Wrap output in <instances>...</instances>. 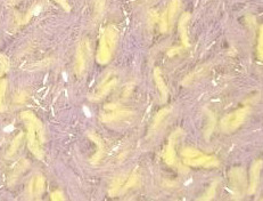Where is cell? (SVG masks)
<instances>
[{"label": "cell", "mask_w": 263, "mask_h": 201, "mask_svg": "<svg viewBox=\"0 0 263 201\" xmlns=\"http://www.w3.org/2000/svg\"><path fill=\"white\" fill-rule=\"evenodd\" d=\"M117 36H119V33L114 27H108L106 30H104L99 41L97 56H96L98 63L105 64L112 59L113 52L115 49L117 42Z\"/></svg>", "instance_id": "cell-1"}, {"label": "cell", "mask_w": 263, "mask_h": 201, "mask_svg": "<svg viewBox=\"0 0 263 201\" xmlns=\"http://www.w3.org/2000/svg\"><path fill=\"white\" fill-rule=\"evenodd\" d=\"M183 163L194 167H217L219 160L214 156L202 154L194 147H187L182 151Z\"/></svg>", "instance_id": "cell-2"}, {"label": "cell", "mask_w": 263, "mask_h": 201, "mask_svg": "<svg viewBox=\"0 0 263 201\" xmlns=\"http://www.w3.org/2000/svg\"><path fill=\"white\" fill-rule=\"evenodd\" d=\"M248 115V109L243 108L235 112L229 113V115L223 118L221 121V127L225 132H234L237 129L240 125L243 124Z\"/></svg>", "instance_id": "cell-3"}, {"label": "cell", "mask_w": 263, "mask_h": 201, "mask_svg": "<svg viewBox=\"0 0 263 201\" xmlns=\"http://www.w3.org/2000/svg\"><path fill=\"white\" fill-rule=\"evenodd\" d=\"M133 115L130 111L124 110V109L120 108L119 106H114V104H109L105 109L104 113L102 115V120L105 122H112V121H117L128 118L129 116Z\"/></svg>", "instance_id": "cell-4"}, {"label": "cell", "mask_w": 263, "mask_h": 201, "mask_svg": "<svg viewBox=\"0 0 263 201\" xmlns=\"http://www.w3.org/2000/svg\"><path fill=\"white\" fill-rule=\"evenodd\" d=\"M116 82L117 79L115 77L108 76L106 79H105V81L102 82V85L98 87V89L95 91L94 95L90 96V99L93 100V102H98V100L103 99L105 96H107L111 93V90L116 86Z\"/></svg>", "instance_id": "cell-5"}, {"label": "cell", "mask_w": 263, "mask_h": 201, "mask_svg": "<svg viewBox=\"0 0 263 201\" xmlns=\"http://www.w3.org/2000/svg\"><path fill=\"white\" fill-rule=\"evenodd\" d=\"M179 134L180 132H174L172 135H171L169 138V144L166 146L164 154H163V158L165 160L166 164H169L170 166H174L177 164V156H175V143H177V139L179 137Z\"/></svg>", "instance_id": "cell-6"}, {"label": "cell", "mask_w": 263, "mask_h": 201, "mask_svg": "<svg viewBox=\"0 0 263 201\" xmlns=\"http://www.w3.org/2000/svg\"><path fill=\"white\" fill-rule=\"evenodd\" d=\"M230 182L232 189H235L238 193H242L246 185L245 174L242 168H235L230 172Z\"/></svg>", "instance_id": "cell-7"}, {"label": "cell", "mask_w": 263, "mask_h": 201, "mask_svg": "<svg viewBox=\"0 0 263 201\" xmlns=\"http://www.w3.org/2000/svg\"><path fill=\"white\" fill-rule=\"evenodd\" d=\"M262 168V161H256L255 164L252 166L251 172H249V193H254V191L256 190L257 183H258V177H260V172Z\"/></svg>", "instance_id": "cell-8"}, {"label": "cell", "mask_w": 263, "mask_h": 201, "mask_svg": "<svg viewBox=\"0 0 263 201\" xmlns=\"http://www.w3.org/2000/svg\"><path fill=\"white\" fill-rule=\"evenodd\" d=\"M179 10H180V0H171L170 5L168 7V12L165 13L169 27H171V25L173 24L175 16H177Z\"/></svg>", "instance_id": "cell-9"}, {"label": "cell", "mask_w": 263, "mask_h": 201, "mask_svg": "<svg viewBox=\"0 0 263 201\" xmlns=\"http://www.w3.org/2000/svg\"><path fill=\"white\" fill-rule=\"evenodd\" d=\"M154 79H155V81H156L157 87H159V89H160L162 99L165 100L166 98H168L169 91H168V87H166L165 82H164V80H163V77H162L161 70H160V69H155V71H154Z\"/></svg>", "instance_id": "cell-10"}, {"label": "cell", "mask_w": 263, "mask_h": 201, "mask_svg": "<svg viewBox=\"0 0 263 201\" xmlns=\"http://www.w3.org/2000/svg\"><path fill=\"white\" fill-rule=\"evenodd\" d=\"M188 21H189V14H185L181 17L180 22H179V31H180L181 40L186 47L190 46L189 40H188V32H187Z\"/></svg>", "instance_id": "cell-11"}, {"label": "cell", "mask_w": 263, "mask_h": 201, "mask_svg": "<svg viewBox=\"0 0 263 201\" xmlns=\"http://www.w3.org/2000/svg\"><path fill=\"white\" fill-rule=\"evenodd\" d=\"M86 51H85V46L81 45L79 47L78 51V61H77V72H82L83 69L86 67Z\"/></svg>", "instance_id": "cell-12"}, {"label": "cell", "mask_w": 263, "mask_h": 201, "mask_svg": "<svg viewBox=\"0 0 263 201\" xmlns=\"http://www.w3.org/2000/svg\"><path fill=\"white\" fill-rule=\"evenodd\" d=\"M90 137L93 138L94 141H95L96 143H97V145H98V152H97V154L95 155V160H96V163H97V161H99L100 159L103 158V156H104V154H105L104 143H103L102 139H100L96 134H91V135H90Z\"/></svg>", "instance_id": "cell-13"}, {"label": "cell", "mask_w": 263, "mask_h": 201, "mask_svg": "<svg viewBox=\"0 0 263 201\" xmlns=\"http://www.w3.org/2000/svg\"><path fill=\"white\" fill-rule=\"evenodd\" d=\"M170 110L169 109H164V110H162L157 117L155 118V121H154V125H153V129H156L159 126L162 124V121H163L166 117L169 116Z\"/></svg>", "instance_id": "cell-14"}, {"label": "cell", "mask_w": 263, "mask_h": 201, "mask_svg": "<svg viewBox=\"0 0 263 201\" xmlns=\"http://www.w3.org/2000/svg\"><path fill=\"white\" fill-rule=\"evenodd\" d=\"M57 3L59 4L60 6H62L65 11H70V5L68 4L67 0H56Z\"/></svg>", "instance_id": "cell-15"}, {"label": "cell", "mask_w": 263, "mask_h": 201, "mask_svg": "<svg viewBox=\"0 0 263 201\" xmlns=\"http://www.w3.org/2000/svg\"><path fill=\"white\" fill-rule=\"evenodd\" d=\"M258 54H260V58L262 56V30L260 34V39H258Z\"/></svg>", "instance_id": "cell-16"}]
</instances>
